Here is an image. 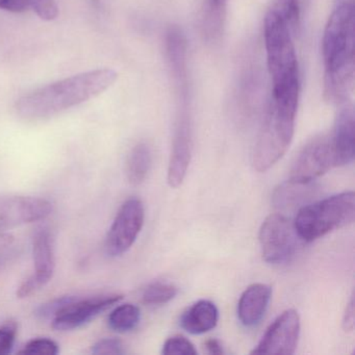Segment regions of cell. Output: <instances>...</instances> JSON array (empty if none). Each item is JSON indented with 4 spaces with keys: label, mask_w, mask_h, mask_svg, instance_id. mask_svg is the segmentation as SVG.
<instances>
[{
    "label": "cell",
    "mask_w": 355,
    "mask_h": 355,
    "mask_svg": "<svg viewBox=\"0 0 355 355\" xmlns=\"http://www.w3.org/2000/svg\"><path fill=\"white\" fill-rule=\"evenodd\" d=\"M354 1L336 3L326 24L322 40L324 68V97L329 103L349 99L355 78Z\"/></svg>",
    "instance_id": "obj_1"
},
{
    "label": "cell",
    "mask_w": 355,
    "mask_h": 355,
    "mask_svg": "<svg viewBox=\"0 0 355 355\" xmlns=\"http://www.w3.org/2000/svg\"><path fill=\"white\" fill-rule=\"evenodd\" d=\"M117 78L115 70L101 68L58 80L18 99L16 113L28 121L49 119L103 94Z\"/></svg>",
    "instance_id": "obj_2"
},
{
    "label": "cell",
    "mask_w": 355,
    "mask_h": 355,
    "mask_svg": "<svg viewBox=\"0 0 355 355\" xmlns=\"http://www.w3.org/2000/svg\"><path fill=\"white\" fill-rule=\"evenodd\" d=\"M300 21L299 0H273L263 21L272 89L300 85L293 34Z\"/></svg>",
    "instance_id": "obj_3"
},
{
    "label": "cell",
    "mask_w": 355,
    "mask_h": 355,
    "mask_svg": "<svg viewBox=\"0 0 355 355\" xmlns=\"http://www.w3.org/2000/svg\"><path fill=\"white\" fill-rule=\"evenodd\" d=\"M300 88L272 90L269 107L259 132L252 163L254 169L266 172L288 150L295 132Z\"/></svg>",
    "instance_id": "obj_4"
},
{
    "label": "cell",
    "mask_w": 355,
    "mask_h": 355,
    "mask_svg": "<svg viewBox=\"0 0 355 355\" xmlns=\"http://www.w3.org/2000/svg\"><path fill=\"white\" fill-rule=\"evenodd\" d=\"M354 218L355 194L348 191L303 205L293 223L299 239L309 243L350 225Z\"/></svg>",
    "instance_id": "obj_5"
},
{
    "label": "cell",
    "mask_w": 355,
    "mask_h": 355,
    "mask_svg": "<svg viewBox=\"0 0 355 355\" xmlns=\"http://www.w3.org/2000/svg\"><path fill=\"white\" fill-rule=\"evenodd\" d=\"M123 299L118 293H103L93 296L67 295L41 304L35 311L38 319L51 320L53 329L69 331L78 329L105 313Z\"/></svg>",
    "instance_id": "obj_6"
},
{
    "label": "cell",
    "mask_w": 355,
    "mask_h": 355,
    "mask_svg": "<svg viewBox=\"0 0 355 355\" xmlns=\"http://www.w3.org/2000/svg\"><path fill=\"white\" fill-rule=\"evenodd\" d=\"M299 240L294 223L282 214L268 216L259 230L261 255L272 265L290 261L296 252Z\"/></svg>",
    "instance_id": "obj_7"
},
{
    "label": "cell",
    "mask_w": 355,
    "mask_h": 355,
    "mask_svg": "<svg viewBox=\"0 0 355 355\" xmlns=\"http://www.w3.org/2000/svg\"><path fill=\"white\" fill-rule=\"evenodd\" d=\"M145 209L142 201L130 198L120 207L105 238V249L109 257L128 252L144 225Z\"/></svg>",
    "instance_id": "obj_8"
},
{
    "label": "cell",
    "mask_w": 355,
    "mask_h": 355,
    "mask_svg": "<svg viewBox=\"0 0 355 355\" xmlns=\"http://www.w3.org/2000/svg\"><path fill=\"white\" fill-rule=\"evenodd\" d=\"M336 167V155L330 136L311 140L295 159L290 180L300 184H313V180Z\"/></svg>",
    "instance_id": "obj_9"
},
{
    "label": "cell",
    "mask_w": 355,
    "mask_h": 355,
    "mask_svg": "<svg viewBox=\"0 0 355 355\" xmlns=\"http://www.w3.org/2000/svg\"><path fill=\"white\" fill-rule=\"evenodd\" d=\"M33 259L34 273L22 282L17 290L18 298H26L44 288L55 271V239L53 232L42 227L33 239Z\"/></svg>",
    "instance_id": "obj_10"
},
{
    "label": "cell",
    "mask_w": 355,
    "mask_h": 355,
    "mask_svg": "<svg viewBox=\"0 0 355 355\" xmlns=\"http://www.w3.org/2000/svg\"><path fill=\"white\" fill-rule=\"evenodd\" d=\"M300 336V317L295 309H286L278 315L261 342L253 349L252 354L292 355L296 351Z\"/></svg>",
    "instance_id": "obj_11"
},
{
    "label": "cell",
    "mask_w": 355,
    "mask_h": 355,
    "mask_svg": "<svg viewBox=\"0 0 355 355\" xmlns=\"http://www.w3.org/2000/svg\"><path fill=\"white\" fill-rule=\"evenodd\" d=\"M53 209V203L41 197L0 196V232L46 219Z\"/></svg>",
    "instance_id": "obj_12"
},
{
    "label": "cell",
    "mask_w": 355,
    "mask_h": 355,
    "mask_svg": "<svg viewBox=\"0 0 355 355\" xmlns=\"http://www.w3.org/2000/svg\"><path fill=\"white\" fill-rule=\"evenodd\" d=\"M192 124L188 103H180L168 167L167 180L171 188H178L184 182L192 159Z\"/></svg>",
    "instance_id": "obj_13"
},
{
    "label": "cell",
    "mask_w": 355,
    "mask_h": 355,
    "mask_svg": "<svg viewBox=\"0 0 355 355\" xmlns=\"http://www.w3.org/2000/svg\"><path fill=\"white\" fill-rule=\"evenodd\" d=\"M334 130L329 135L336 155V167L349 165L354 159V107L349 99L338 103Z\"/></svg>",
    "instance_id": "obj_14"
},
{
    "label": "cell",
    "mask_w": 355,
    "mask_h": 355,
    "mask_svg": "<svg viewBox=\"0 0 355 355\" xmlns=\"http://www.w3.org/2000/svg\"><path fill=\"white\" fill-rule=\"evenodd\" d=\"M166 57L180 99L188 98L187 40L178 28H170L165 38Z\"/></svg>",
    "instance_id": "obj_15"
},
{
    "label": "cell",
    "mask_w": 355,
    "mask_h": 355,
    "mask_svg": "<svg viewBox=\"0 0 355 355\" xmlns=\"http://www.w3.org/2000/svg\"><path fill=\"white\" fill-rule=\"evenodd\" d=\"M272 288L268 284H254L243 292L238 304V317L246 327H254L263 319L271 300Z\"/></svg>",
    "instance_id": "obj_16"
},
{
    "label": "cell",
    "mask_w": 355,
    "mask_h": 355,
    "mask_svg": "<svg viewBox=\"0 0 355 355\" xmlns=\"http://www.w3.org/2000/svg\"><path fill=\"white\" fill-rule=\"evenodd\" d=\"M219 321V311L215 303L199 300L189 307L180 318V325L191 334H202L214 329Z\"/></svg>",
    "instance_id": "obj_17"
},
{
    "label": "cell",
    "mask_w": 355,
    "mask_h": 355,
    "mask_svg": "<svg viewBox=\"0 0 355 355\" xmlns=\"http://www.w3.org/2000/svg\"><path fill=\"white\" fill-rule=\"evenodd\" d=\"M313 194L311 184H300L288 180L280 184L273 195V203L279 209H292L304 205Z\"/></svg>",
    "instance_id": "obj_18"
},
{
    "label": "cell",
    "mask_w": 355,
    "mask_h": 355,
    "mask_svg": "<svg viewBox=\"0 0 355 355\" xmlns=\"http://www.w3.org/2000/svg\"><path fill=\"white\" fill-rule=\"evenodd\" d=\"M153 153L146 143H139L130 151L126 161V176L134 186L142 184L150 171Z\"/></svg>",
    "instance_id": "obj_19"
},
{
    "label": "cell",
    "mask_w": 355,
    "mask_h": 355,
    "mask_svg": "<svg viewBox=\"0 0 355 355\" xmlns=\"http://www.w3.org/2000/svg\"><path fill=\"white\" fill-rule=\"evenodd\" d=\"M140 309L132 303H123L110 313L107 325L114 331L125 334L134 330L140 323Z\"/></svg>",
    "instance_id": "obj_20"
},
{
    "label": "cell",
    "mask_w": 355,
    "mask_h": 355,
    "mask_svg": "<svg viewBox=\"0 0 355 355\" xmlns=\"http://www.w3.org/2000/svg\"><path fill=\"white\" fill-rule=\"evenodd\" d=\"M178 295V288L169 282H155L143 291L142 301L147 305H163Z\"/></svg>",
    "instance_id": "obj_21"
},
{
    "label": "cell",
    "mask_w": 355,
    "mask_h": 355,
    "mask_svg": "<svg viewBox=\"0 0 355 355\" xmlns=\"http://www.w3.org/2000/svg\"><path fill=\"white\" fill-rule=\"evenodd\" d=\"M22 354L57 355L60 346L57 342L49 338H36L28 340L20 350Z\"/></svg>",
    "instance_id": "obj_22"
},
{
    "label": "cell",
    "mask_w": 355,
    "mask_h": 355,
    "mask_svg": "<svg viewBox=\"0 0 355 355\" xmlns=\"http://www.w3.org/2000/svg\"><path fill=\"white\" fill-rule=\"evenodd\" d=\"M163 354L174 355H195L197 354V350L194 345L182 336H174L168 338L163 346Z\"/></svg>",
    "instance_id": "obj_23"
},
{
    "label": "cell",
    "mask_w": 355,
    "mask_h": 355,
    "mask_svg": "<svg viewBox=\"0 0 355 355\" xmlns=\"http://www.w3.org/2000/svg\"><path fill=\"white\" fill-rule=\"evenodd\" d=\"M18 326L14 321L0 325V355L10 354L15 345Z\"/></svg>",
    "instance_id": "obj_24"
},
{
    "label": "cell",
    "mask_w": 355,
    "mask_h": 355,
    "mask_svg": "<svg viewBox=\"0 0 355 355\" xmlns=\"http://www.w3.org/2000/svg\"><path fill=\"white\" fill-rule=\"evenodd\" d=\"M28 5L41 19L46 21H53L59 16V7L55 0H28Z\"/></svg>",
    "instance_id": "obj_25"
},
{
    "label": "cell",
    "mask_w": 355,
    "mask_h": 355,
    "mask_svg": "<svg viewBox=\"0 0 355 355\" xmlns=\"http://www.w3.org/2000/svg\"><path fill=\"white\" fill-rule=\"evenodd\" d=\"M124 346L118 338H107L97 340L91 347V353L95 355H119L123 354Z\"/></svg>",
    "instance_id": "obj_26"
},
{
    "label": "cell",
    "mask_w": 355,
    "mask_h": 355,
    "mask_svg": "<svg viewBox=\"0 0 355 355\" xmlns=\"http://www.w3.org/2000/svg\"><path fill=\"white\" fill-rule=\"evenodd\" d=\"M342 325L343 329L346 332H351L354 329V294L353 293L345 309Z\"/></svg>",
    "instance_id": "obj_27"
},
{
    "label": "cell",
    "mask_w": 355,
    "mask_h": 355,
    "mask_svg": "<svg viewBox=\"0 0 355 355\" xmlns=\"http://www.w3.org/2000/svg\"><path fill=\"white\" fill-rule=\"evenodd\" d=\"M28 8V0H0V9L12 13H22Z\"/></svg>",
    "instance_id": "obj_28"
},
{
    "label": "cell",
    "mask_w": 355,
    "mask_h": 355,
    "mask_svg": "<svg viewBox=\"0 0 355 355\" xmlns=\"http://www.w3.org/2000/svg\"><path fill=\"white\" fill-rule=\"evenodd\" d=\"M205 347L207 349V352L209 354H224L223 347L221 346L219 340L211 338V340L205 342Z\"/></svg>",
    "instance_id": "obj_29"
},
{
    "label": "cell",
    "mask_w": 355,
    "mask_h": 355,
    "mask_svg": "<svg viewBox=\"0 0 355 355\" xmlns=\"http://www.w3.org/2000/svg\"><path fill=\"white\" fill-rule=\"evenodd\" d=\"M16 257H17L16 250L8 249V250L1 251V252H0V269H3L6 266L9 265V263L14 261Z\"/></svg>",
    "instance_id": "obj_30"
},
{
    "label": "cell",
    "mask_w": 355,
    "mask_h": 355,
    "mask_svg": "<svg viewBox=\"0 0 355 355\" xmlns=\"http://www.w3.org/2000/svg\"><path fill=\"white\" fill-rule=\"evenodd\" d=\"M14 243V236L6 232H0V252L11 248Z\"/></svg>",
    "instance_id": "obj_31"
},
{
    "label": "cell",
    "mask_w": 355,
    "mask_h": 355,
    "mask_svg": "<svg viewBox=\"0 0 355 355\" xmlns=\"http://www.w3.org/2000/svg\"><path fill=\"white\" fill-rule=\"evenodd\" d=\"M205 3L214 6H226L227 5V0H205Z\"/></svg>",
    "instance_id": "obj_32"
},
{
    "label": "cell",
    "mask_w": 355,
    "mask_h": 355,
    "mask_svg": "<svg viewBox=\"0 0 355 355\" xmlns=\"http://www.w3.org/2000/svg\"><path fill=\"white\" fill-rule=\"evenodd\" d=\"M343 1H354V0H336V3H343Z\"/></svg>",
    "instance_id": "obj_33"
}]
</instances>
